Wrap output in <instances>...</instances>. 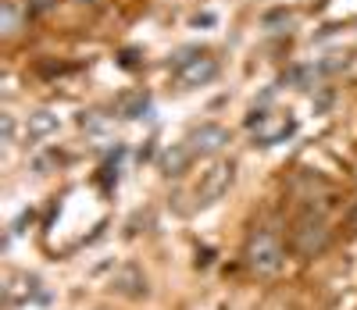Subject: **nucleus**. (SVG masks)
I'll return each mask as SVG.
<instances>
[{"label": "nucleus", "mask_w": 357, "mask_h": 310, "mask_svg": "<svg viewBox=\"0 0 357 310\" xmlns=\"http://www.w3.org/2000/svg\"><path fill=\"white\" fill-rule=\"evenodd\" d=\"M333 246V228L325 222V214L314 210L311 203H304L301 210L293 214V225H289V250L293 257L301 261H314Z\"/></svg>", "instance_id": "obj_1"}, {"label": "nucleus", "mask_w": 357, "mask_h": 310, "mask_svg": "<svg viewBox=\"0 0 357 310\" xmlns=\"http://www.w3.org/2000/svg\"><path fill=\"white\" fill-rule=\"evenodd\" d=\"M243 264L254 278H275L286 264V242L275 228L254 225L243 239Z\"/></svg>", "instance_id": "obj_2"}, {"label": "nucleus", "mask_w": 357, "mask_h": 310, "mask_svg": "<svg viewBox=\"0 0 357 310\" xmlns=\"http://www.w3.org/2000/svg\"><path fill=\"white\" fill-rule=\"evenodd\" d=\"M232 182H236V161H211V168L200 171V182L193 185V210H207V207H215L218 200H225V193L232 189Z\"/></svg>", "instance_id": "obj_3"}, {"label": "nucleus", "mask_w": 357, "mask_h": 310, "mask_svg": "<svg viewBox=\"0 0 357 310\" xmlns=\"http://www.w3.org/2000/svg\"><path fill=\"white\" fill-rule=\"evenodd\" d=\"M172 72L186 89H197V86H207L218 79V61L200 47H186L172 57Z\"/></svg>", "instance_id": "obj_4"}, {"label": "nucleus", "mask_w": 357, "mask_h": 310, "mask_svg": "<svg viewBox=\"0 0 357 310\" xmlns=\"http://www.w3.org/2000/svg\"><path fill=\"white\" fill-rule=\"evenodd\" d=\"M183 143L190 146V153H193L197 161H211V157H218V153L232 143V136H229L225 125H218V121H204V125H197V129L186 132Z\"/></svg>", "instance_id": "obj_5"}, {"label": "nucleus", "mask_w": 357, "mask_h": 310, "mask_svg": "<svg viewBox=\"0 0 357 310\" xmlns=\"http://www.w3.org/2000/svg\"><path fill=\"white\" fill-rule=\"evenodd\" d=\"M268 121H272V114H268V111H254L247 118V125L254 129V143L257 146H275V143H282V139H289L296 132V121L286 118V114L275 118V125H268Z\"/></svg>", "instance_id": "obj_6"}, {"label": "nucleus", "mask_w": 357, "mask_h": 310, "mask_svg": "<svg viewBox=\"0 0 357 310\" xmlns=\"http://www.w3.org/2000/svg\"><path fill=\"white\" fill-rule=\"evenodd\" d=\"M197 164V157L190 153V146L186 143H172V146H165V153H161V175H168V178H178V175H186L190 168Z\"/></svg>", "instance_id": "obj_7"}, {"label": "nucleus", "mask_w": 357, "mask_h": 310, "mask_svg": "<svg viewBox=\"0 0 357 310\" xmlns=\"http://www.w3.org/2000/svg\"><path fill=\"white\" fill-rule=\"evenodd\" d=\"M25 18H29V8L22 0H0V36L4 40H15L22 33Z\"/></svg>", "instance_id": "obj_8"}, {"label": "nucleus", "mask_w": 357, "mask_h": 310, "mask_svg": "<svg viewBox=\"0 0 357 310\" xmlns=\"http://www.w3.org/2000/svg\"><path fill=\"white\" fill-rule=\"evenodd\" d=\"M114 111H118V118H126V121L143 118L146 111H151V97H146L143 89H136V93H122V97H118V104H114Z\"/></svg>", "instance_id": "obj_9"}, {"label": "nucleus", "mask_w": 357, "mask_h": 310, "mask_svg": "<svg viewBox=\"0 0 357 310\" xmlns=\"http://www.w3.org/2000/svg\"><path fill=\"white\" fill-rule=\"evenodd\" d=\"M57 114H50V111H36L33 118H29V129H33V136L36 139H43V136H50V132H57Z\"/></svg>", "instance_id": "obj_10"}, {"label": "nucleus", "mask_w": 357, "mask_h": 310, "mask_svg": "<svg viewBox=\"0 0 357 310\" xmlns=\"http://www.w3.org/2000/svg\"><path fill=\"white\" fill-rule=\"evenodd\" d=\"M25 8H29V15H50L57 8V0H25Z\"/></svg>", "instance_id": "obj_11"}, {"label": "nucleus", "mask_w": 357, "mask_h": 310, "mask_svg": "<svg viewBox=\"0 0 357 310\" xmlns=\"http://www.w3.org/2000/svg\"><path fill=\"white\" fill-rule=\"evenodd\" d=\"M11 136H15V121L11 114H4V143H11Z\"/></svg>", "instance_id": "obj_12"}, {"label": "nucleus", "mask_w": 357, "mask_h": 310, "mask_svg": "<svg viewBox=\"0 0 357 310\" xmlns=\"http://www.w3.org/2000/svg\"><path fill=\"white\" fill-rule=\"evenodd\" d=\"M350 228L357 232V203H354V210H350Z\"/></svg>", "instance_id": "obj_13"}]
</instances>
